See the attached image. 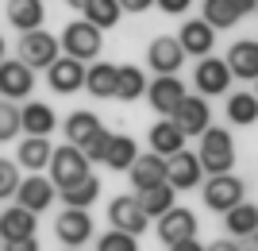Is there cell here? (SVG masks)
Listing matches in <instances>:
<instances>
[{
	"mask_svg": "<svg viewBox=\"0 0 258 251\" xmlns=\"http://www.w3.org/2000/svg\"><path fill=\"white\" fill-rule=\"evenodd\" d=\"M4 16H8V23L16 31H39L46 20V4L43 0H8Z\"/></svg>",
	"mask_w": 258,
	"mask_h": 251,
	"instance_id": "cell-19",
	"label": "cell"
},
{
	"mask_svg": "<svg viewBox=\"0 0 258 251\" xmlns=\"http://www.w3.org/2000/svg\"><path fill=\"white\" fill-rule=\"evenodd\" d=\"M93 159H89L77 143H66V147H54V159H50V182L58 189L74 186V182H81V178H89L93 170Z\"/></svg>",
	"mask_w": 258,
	"mask_h": 251,
	"instance_id": "cell-3",
	"label": "cell"
},
{
	"mask_svg": "<svg viewBox=\"0 0 258 251\" xmlns=\"http://www.w3.org/2000/svg\"><path fill=\"white\" fill-rule=\"evenodd\" d=\"M20 131H23V116H20V109H16V101L0 97V143L16 139Z\"/></svg>",
	"mask_w": 258,
	"mask_h": 251,
	"instance_id": "cell-35",
	"label": "cell"
},
{
	"mask_svg": "<svg viewBox=\"0 0 258 251\" xmlns=\"http://www.w3.org/2000/svg\"><path fill=\"white\" fill-rule=\"evenodd\" d=\"M20 116H23V131H27V135H50V131L58 128L54 109L43 105V101H27V105L20 109Z\"/></svg>",
	"mask_w": 258,
	"mask_h": 251,
	"instance_id": "cell-27",
	"label": "cell"
},
{
	"mask_svg": "<svg viewBox=\"0 0 258 251\" xmlns=\"http://www.w3.org/2000/svg\"><path fill=\"white\" fill-rule=\"evenodd\" d=\"M58 193H62L66 209H89V205H93V201L100 197V182L89 174V178H81V182H74V186L58 189Z\"/></svg>",
	"mask_w": 258,
	"mask_h": 251,
	"instance_id": "cell-32",
	"label": "cell"
},
{
	"mask_svg": "<svg viewBox=\"0 0 258 251\" xmlns=\"http://www.w3.org/2000/svg\"><path fill=\"white\" fill-rule=\"evenodd\" d=\"M208 251H243V243H239V240H231V236H224V240L208 243Z\"/></svg>",
	"mask_w": 258,
	"mask_h": 251,
	"instance_id": "cell-40",
	"label": "cell"
},
{
	"mask_svg": "<svg viewBox=\"0 0 258 251\" xmlns=\"http://www.w3.org/2000/svg\"><path fill=\"white\" fill-rule=\"evenodd\" d=\"M193 236H197V213L193 209L173 205L170 213L158 217V240L166 247H173V243H181V240H193Z\"/></svg>",
	"mask_w": 258,
	"mask_h": 251,
	"instance_id": "cell-13",
	"label": "cell"
},
{
	"mask_svg": "<svg viewBox=\"0 0 258 251\" xmlns=\"http://www.w3.org/2000/svg\"><path fill=\"white\" fill-rule=\"evenodd\" d=\"M70 251H77V247H70Z\"/></svg>",
	"mask_w": 258,
	"mask_h": 251,
	"instance_id": "cell-49",
	"label": "cell"
},
{
	"mask_svg": "<svg viewBox=\"0 0 258 251\" xmlns=\"http://www.w3.org/2000/svg\"><path fill=\"white\" fill-rule=\"evenodd\" d=\"M231 81H235V77H231V70H227V58H216V55L197 58L193 85H197V93H201V97H220V93L227 97Z\"/></svg>",
	"mask_w": 258,
	"mask_h": 251,
	"instance_id": "cell-6",
	"label": "cell"
},
{
	"mask_svg": "<svg viewBox=\"0 0 258 251\" xmlns=\"http://www.w3.org/2000/svg\"><path fill=\"white\" fill-rule=\"evenodd\" d=\"M35 93V70L23 58H4L0 62V97L8 101H27Z\"/></svg>",
	"mask_w": 258,
	"mask_h": 251,
	"instance_id": "cell-7",
	"label": "cell"
},
{
	"mask_svg": "<svg viewBox=\"0 0 258 251\" xmlns=\"http://www.w3.org/2000/svg\"><path fill=\"white\" fill-rule=\"evenodd\" d=\"M116 81H119V66L116 62H93L85 70V89H89V97H97V101H116Z\"/></svg>",
	"mask_w": 258,
	"mask_h": 251,
	"instance_id": "cell-20",
	"label": "cell"
},
{
	"mask_svg": "<svg viewBox=\"0 0 258 251\" xmlns=\"http://www.w3.org/2000/svg\"><path fill=\"white\" fill-rule=\"evenodd\" d=\"M119 4H123V12H147L154 0H119Z\"/></svg>",
	"mask_w": 258,
	"mask_h": 251,
	"instance_id": "cell-42",
	"label": "cell"
},
{
	"mask_svg": "<svg viewBox=\"0 0 258 251\" xmlns=\"http://www.w3.org/2000/svg\"><path fill=\"white\" fill-rule=\"evenodd\" d=\"M185 139H189V135H185V131L177 128L170 116H162V120L151 128V151L162 155V159H170V155L185 151Z\"/></svg>",
	"mask_w": 258,
	"mask_h": 251,
	"instance_id": "cell-23",
	"label": "cell"
},
{
	"mask_svg": "<svg viewBox=\"0 0 258 251\" xmlns=\"http://www.w3.org/2000/svg\"><path fill=\"white\" fill-rule=\"evenodd\" d=\"M97 251H139V236L112 228V232H104V236L97 240Z\"/></svg>",
	"mask_w": 258,
	"mask_h": 251,
	"instance_id": "cell-36",
	"label": "cell"
},
{
	"mask_svg": "<svg viewBox=\"0 0 258 251\" xmlns=\"http://www.w3.org/2000/svg\"><path fill=\"white\" fill-rule=\"evenodd\" d=\"M66 143H77V147H85L89 139H93V135H97L100 128H104V124H100V116L97 112H89V109H77V112H70V116H66Z\"/></svg>",
	"mask_w": 258,
	"mask_h": 251,
	"instance_id": "cell-26",
	"label": "cell"
},
{
	"mask_svg": "<svg viewBox=\"0 0 258 251\" xmlns=\"http://www.w3.org/2000/svg\"><path fill=\"white\" fill-rule=\"evenodd\" d=\"M227 120L239 124V128L258 124V97L254 93H231L227 97Z\"/></svg>",
	"mask_w": 258,
	"mask_h": 251,
	"instance_id": "cell-31",
	"label": "cell"
},
{
	"mask_svg": "<svg viewBox=\"0 0 258 251\" xmlns=\"http://www.w3.org/2000/svg\"><path fill=\"white\" fill-rule=\"evenodd\" d=\"M119 16H123V4H119V0H93V4L85 8V20H89V23H97L100 31L116 27Z\"/></svg>",
	"mask_w": 258,
	"mask_h": 251,
	"instance_id": "cell-34",
	"label": "cell"
},
{
	"mask_svg": "<svg viewBox=\"0 0 258 251\" xmlns=\"http://www.w3.org/2000/svg\"><path fill=\"white\" fill-rule=\"evenodd\" d=\"M254 97H258V77H254Z\"/></svg>",
	"mask_w": 258,
	"mask_h": 251,
	"instance_id": "cell-48",
	"label": "cell"
},
{
	"mask_svg": "<svg viewBox=\"0 0 258 251\" xmlns=\"http://www.w3.org/2000/svg\"><path fill=\"white\" fill-rule=\"evenodd\" d=\"M239 243H243V251H258V232H250L247 240H239Z\"/></svg>",
	"mask_w": 258,
	"mask_h": 251,
	"instance_id": "cell-45",
	"label": "cell"
},
{
	"mask_svg": "<svg viewBox=\"0 0 258 251\" xmlns=\"http://www.w3.org/2000/svg\"><path fill=\"white\" fill-rule=\"evenodd\" d=\"M177 128L185 131V135H205L208 128H212V109H208V97H201V93H189V97L177 105V112L170 116Z\"/></svg>",
	"mask_w": 258,
	"mask_h": 251,
	"instance_id": "cell-8",
	"label": "cell"
},
{
	"mask_svg": "<svg viewBox=\"0 0 258 251\" xmlns=\"http://www.w3.org/2000/svg\"><path fill=\"white\" fill-rule=\"evenodd\" d=\"M185 97H189V93H185V85L177 81V74H158L151 85H147V101H151V109L158 112V116H173Z\"/></svg>",
	"mask_w": 258,
	"mask_h": 251,
	"instance_id": "cell-12",
	"label": "cell"
},
{
	"mask_svg": "<svg viewBox=\"0 0 258 251\" xmlns=\"http://www.w3.org/2000/svg\"><path fill=\"white\" fill-rule=\"evenodd\" d=\"M231 4H235L239 16H250V12H258V0H231Z\"/></svg>",
	"mask_w": 258,
	"mask_h": 251,
	"instance_id": "cell-44",
	"label": "cell"
},
{
	"mask_svg": "<svg viewBox=\"0 0 258 251\" xmlns=\"http://www.w3.org/2000/svg\"><path fill=\"white\" fill-rule=\"evenodd\" d=\"M147 97V77L139 66H119V81H116V101H139Z\"/></svg>",
	"mask_w": 258,
	"mask_h": 251,
	"instance_id": "cell-33",
	"label": "cell"
},
{
	"mask_svg": "<svg viewBox=\"0 0 258 251\" xmlns=\"http://www.w3.org/2000/svg\"><path fill=\"white\" fill-rule=\"evenodd\" d=\"M170 251H208V247H205V243H197V236H193V240H181V243H173Z\"/></svg>",
	"mask_w": 258,
	"mask_h": 251,
	"instance_id": "cell-43",
	"label": "cell"
},
{
	"mask_svg": "<svg viewBox=\"0 0 258 251\" xmlns=\"http://www.w3.org/2000/svg\"><path fill=\"white\" fill-rule=\"evenodd\" d=\"M127 178H131V186L135 189H147V186H162L166 182V159L162 155H139L135 163H131V170H127Z\"/></svg>",
	"mask_w": 258,
	"mask_h": 251,
	"instance_id": "cell-24",
	"label": "cell"
},
{
	"mask_svg": "<svg viewBox=\"0 0 258 251\" xmlns=\"http://www.w3.org/2000/svg\"><path fill=\"white\" fill-rule=\"evenodd\" d=\"M189 4L193 0H154V8H162L166 16H181V12H189Z\"/></svg>",
	"mask_w": 258,
	"mask_h": 251,
	"instance_id": "cell-39",
	"label": "cell"
},
{
	"mask_svg": "<svg viewBox=\"0 0 258 251\" xmlns=\"http://www.w3.org/2000/svg\"><path fill=\"white\" fill-rule=\"evenodd\" d=\"M46 85H50L54 93H77V89H85V62L62 55L46 70Z\"/></svg>",
	"mask_w": 258,
	"mask_h": 251,
	"instance_id": "cell-17",
	"label": "cell"
},
{
	"mask_svg": "<svg viewBox=\"0 0 258 251\" xmlns=\"http://www.w3.org/2000/svg\"><path fill=\"white\" fill-rule=\"evenodd\" d=\"M173 193L177 189L170 186V182H162V186H147V189H135V201L143 205V213L147 217H162V213H170L177 201H173Z\"/></svg>",
	"mask_w": 258,
	"mask_h": 251,
	"instance_id": "cell-28",
	"label": "cell"
},
{
	"mask_svg": "<svg viewBox=\"0 0 258 251\" xmlns=\"http://www.w3.org/2000/svg\"><path fill=\"white\" fill-rule=\"evenodd\" d=\"M62 55L77 58V62L100 58V27L89 20H70L62 27Z\"/></svg>",
	"mask_w": 258,
	"mask_h": 251,
	"instance_id": "cell-4",
	"label": "cell"
},
{
	"mask_svg": "<svg viewBox=\"0 0 258 251\" xmlns=\"http://www.w3.org/2000/svg\"><path fill=\"white\" fill-rule=\"evenodd\" d=\"M16 58H23L31 70H50V66L62 58V39H54L43 27H39V31H23L20 35V55Z\"/></svg>",
	"mask_w": 258,
	"mask_h": 251,
	"instance_id": "cell-5",
	"label": "cell"
},
{
	"mask_svg": "<svg viewBox=\"0 0 258 251\" xmlns=\"http://www.w3.org/2000/svg\"><path fill=\"white\" fill-rule=\"evenodd\" d=\"M201 20H208L216 31H227V27H235L243 16L235 12L231 0H201Z\"/></svg>",
	"mask_w": 258,
	"mask_h": 251,
	"instance_id": "cell-30",
	"label": "cell"
},
{
	"mask_svg": "<svg viewBox=\"0 0 258 251\" xmlns=\"http://www.w3.org/2000/svg\"><path fill=\"white\" fill-rule=\"evenodd\" d=\"M50 159H54V147H50L46 135H27L20 143V155H16V163L23 170H31V174H43L46 166H50Z\"/></svg>",
	"mask_w": 258,
	"mask_h": 251,
	"instance_id": "cell-22",
	"label": "cell"
},
{
	"mask_svg": "<svg viewBox=\"0 0 258 251\" xmlns=\"http://www.w3.org/2000/svg\"><path fill=\"white\" fill-rule=\"evenodd\" d=\"M66 4H70V8H74V12H85L89 4H93V0H66Z\"/></svg>",
	"mask_w": 258,
	"mask_h": 251,
	"instance_id": "cell-46",
	"label": "cell"
},
{
	"mask_svg": "<svg viewBox=\"0 0 258 251\" xmlns=\"http://www.w3.org/2000/svg\"><path fill=\"white\" fill-rule=\"evenodd\" d=\"M227 70L231 77H243V81H254L258 77V43L254 39H239L227 51Z\"/></svg>",
	"mask_w": 258,
	"mask_h": 251,
	"instance_id": "cell-21",
	"label": "cell"
},
{
	"mask_svg": "<svg viewBox=\"0 0 258 251\" xmlns=\"http://www.w3.org/2000/svg\"><path fill=\"white\" fill-rule=\"evenodd\" d=\"M135 159H139V143L131 139V135H112V147H108V155H104V166H108V170L127 174Z\"/></svg>",
	"mask_w": 258,
	"mask_h": 251,
	"instance_id": "cell-29",
	"label": "cell"
},
{
	"mask_svg": "<svg viewBox=\"0 0 258 251\" xmlns=\"http://www.w3.org/2000/svg\"><path fill=\"white\" fill-rule=\"evenodd\" d=\"M20 163H12V159H0V201H12L16 189H20Z\"/></svg>",
	"mask_w": 258,
	"mask_h": 251,
	"instance_id": "cell-37",
	"label": "cell"
},
{
	"mask_svg": "<svg viewBox=\"0 0 258 251\" xmlns=\"http://www.w3.org/2000/svg\"><path fill=\"white\" fill-rule=\"evenodd\" d=\"M108 220H112V228L119 232H131V236H143L151 217L143 213V205L135 201V193H123V197H112L108 201Z\"/></svg>",
	"mask_w": 258,
	"mask_h": 251,
	"instance_id": "cell-9",
	"label": "cell"
},
{
	"mask_svg": "<svg viewBox=\"0 0 258 251\" xmlns=\"http://www.w3.org/2000/svg\"><path fill=\"white\" fill-rule=\"evenodd\" d=\"M54 193H58V186H54L50 178L31 174V178H23V182H20V189H16V201H20L23 209H31V213H43V209H50Z\"/></svg>",
	"mask_w": 258,
	"mask_h": 251,
	"instance_id": "cell-18",
	"label": "cell"
},
{
	"mask_svg": "<svg viewBox=\"0 0 258 251\" xmlns=\"http://www.w3.org/2000/svg\"><path fill=\"white\" fill-rule=\"evenodd\" d=\"M54 236L62 247H81V243L93 240V217L89 209H66L62 217L54 220Z\"/></svg>",
	"mask_w": 258,
	"mask_h": 251,
	"instance_id": "cell-11",
	"label": "cell"
},
{
	"mask_svg": "<svg viewBox=\"0 0 258 251\" xmlns=\"http://www.w3.org/2000/svg\"><path fill=\"white\" fill-rule=\"evenodd\" d=\"M197 159L205 166V174H227L235 166V139L227 128H208L197 143Z\"/></svg>",
	"mask_w": 258,
	"mask_h": 251,
	"instance_id": "cell-1",
	"label": "cell"
},
{
	"mask_svg": "<svg viewBox=\"0 0 258 251\" xmlns=\"http://www.w3.org/2000/svg\"><path fill=\"white\" fill-rule=\"evenodd\" d=\"M224 232L231 236V240H247L250 232H258V205L239 201L235 209H227L224 213Z\"/></svg>",
	"mask_w": 258,
	"mask_h": 251,
	"instance_id": "cell-25",
	"label": "cell"
},
{
	"mask_svg": "<svg viewBox=\"0 0 258 251\" xmlns=\"http://www.w3.org/2000/svg\"><path fill=\"white\" fill-rule=\"evenodd\" d=\"M185 58H189V55L181 51L177 35H158V39L147 46V62H151L154 74H177Z\"/></svg>",
	"mask_w": 258,
	"mask_h": 251,
	"instance_id": "cell-15",
	"label": "cell"
},
{
	"mask_svg": "<svg viewBox=\"0 0 258 251\" xmlns=\"http://www.w3.org/2000/svg\"><path fill=\"white\" fill-rule=\"evenodd\" d=\"M166 182L173 189H197L205 186V166L197 159V151H177L166 159Z\"/></svg>",
	"mask_w": 258,
	"mask_h": 251,
	"instance_id": "cell-10",
	"label": "cell"
},
{
	"mask_svg": "<svg viewBox=\"0 0 258 251\" xmlns=\"http://www.w3.org/2000/svg\"><path fill=\"white\" fill-rule=\"evenodd\" d=\"M201 197H205V209H212V213L224 217L227 209H235L239 201H247V182L235 178L231 170H227V174H212L205 186H201Z\"/></svg>",
	"mask_w": 258,
	"mask_h": 251,
	"instance_id": "cell-2",
	"label": "cell"
},
{
	"mask_svg": "<svg viewBox=\"0 0 258 251\" xmlns=\"http://www.w3.org/2000/svg\"><path fill=\"white\" fill-rule=\"evenodd\" d=\"M0 62H4V35H0Z\"/></svg>",
	"mask_w": 258,
	"mask_h": 251,
	"instance_id": "cell-47",
	"label": "cell"
},
{
	"mask_svg": "<svg viewBox=\"0 0 258 251\" xmlns=\"http://www.w3.org/2000/svg\"><path fill=\"white\" fill-rule=\"evenodd\" d=\"M35 224H39V213H31V209H23L20 201H16V205H8L4 213H0V240H4V243L31 240Z\"/></svg>",
	"mask_w": 258,
	"mask_h": 251,
	"instance_id": "cell-16",
	"label": "cell"
},
{
	"mask_svg": "<svg viewBox=\"0 0 258 251\" xmlns=\"http://www.w3.org/2000/svg\"><path fill=\"white\" fill-rule=\"evenodd\" d=\"M112 135H116V131H108V128H100L97 135H93V139H89L85 147H81V151H85L89 159H93V163H104V155H108V147H112Z\"/></svg>",
	"mask_w": 258,
	"mask_h": 251,
	"instance_id": "cell-38",
	"label": "cell"
},
{
	"mask_svg": "<svg viewBox=\"0 0 258 251\" xmlns=\"http://www.w3.org/2000/svg\"><path fill=\"white\" fill-rule=\"evenodd\" d=\"M177 43L189 58H208L216 46V27L208 20H185L181 31H177Z\"/></svg>",
	"mask_w": 258,
	"mask_h": 251,
	"instance_id": "cell-14",
	"label": "cell"
},
{
	"mask_svg": "<svg viewBox=\"0 0 258 251\" xmlns=\"http://www.w3.org/2000/svg\"><path fill=\"white\" fill-rule=\"evenodd\" d=\"M4 251H39V240H16V243H4Z\"/></svg>",
	"mask_w": 258,
	"mask_h": 251,
	"instance_id": "cell-41",
	"label": "cell"
}]
</instances>
